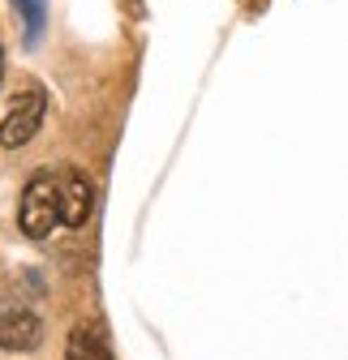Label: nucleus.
I'll return each instance as SVG.
<instances>
[{"label":"nucleus","mask_w":348,"mask_h":360,"mask_svg":"<svg viewBox=\"0 0 348 360\" xmlns=\"http://www.w3.org/2000/svg\"><path fill=\"white\" fill-rule=\"evenodd\" d=\"M43 116H48V95H43L39 86H30L26 95L9 108V116L0 120V146L5 150H18V146H26L35 133H39V124H43Z\"/></svg>","instance_id":"3"},{"label":"nucleus","mask_w":348,"mask_h":360,"mask_svg":"<svg viewBox=\"0 0 348 360\" xmlns=\"http://www.w3.org/2000/svg\"><path fill=\"white\" fill-rule=\"evenodd\" d=\"M13 5H18L22 22H26V39H30V43H39L43 22H48V0H13Z\"/></svg>","instance_id":"6"},{"label":"nucleus","mask_w":348,"mask_h":360,"mask_svg":"<svg viewBox=\"0 0 348 360\" xmlns=\"http://www.w3.org/2000/svg\"><path fill=\"white\" fill-rule=\"evenodd\" d=\"M39 343H43L39 313L18 296H0V347L5 352H35Z\"/></svg>","instance_id":"2"},{"label":"nucleus","mask_w":348,"mask_h":360,"mask_svg":"<svg viewBox=\"0 0 348 360\" xmlns=\"http://www.w3.org/2000/svg\"><path fill=\"white\" fill-rule=\"evenodd\" d=\"M65 360H112V347L104 339L99 326H73L69 330V343H65Z\"/></svg>","instance_id":"5"},{"label":"nucleus","mask_w":348,"mask_h":360,"mask_svg":"<svg viewBox=\"0 0 348 360\" xmlns=\"http://www.w3.org/2000/svg\"><path fill=\"white\" fill-rule=\"evenodd\" d=\"M0 73H5V52H0Z\"/></svg>","instance_id":"7"},{"label":"nucleus","mask_w":348,"mask_h":360,"mask_svg":"<svg viewBox=\"0 0 348 360\" xmlns=\"http://www.w3.org/2000/svg\"><path fill=\"white\" fill-rule=\"evenodd\" d=\"M18 223L30 240H48L56 232V223H65V206H61V176L52 172H35L22 189V206H18Z\"/></svg>","instance_id":"1"},{"label":"nucleus","mask_w":348,"mask_h":360,"mask_svg":"<svg viewBox=\"0 0 348 360\" xmlns=\"http://www.w3.org/2000/svg\"><path fill=\"white\" fill-rule=\"evenodd\" d=\"M61 206H65V228H86V219L95 214V185L77 167L61 172Z\"/></svg>","instance_id":"4"}]
</instances>
